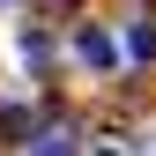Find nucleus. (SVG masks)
I'll use <instances>...</instances> for the list:
<instances>
[{
  "instance_id": "1",
  "label": "nucleus",
  "mask_w": 156,
  "mask_h": 156,
  "mask_svg": "<svg viewBox=\"0 0 156 156\" xmlns=\"http://www.w3.org/2000/svg\"><path fill=\"white\" fill-rule=\"evenodd\" d=\"M74 52H82L89 67H119V45H112L104 30H82V37H74Z\"/></svg>"
},
{
  "instance_id": "2",
  "label": "nucleus",
  "mask_w": 156,
  "mask_h": 156,
  "mask_svg": "<svg viewBox=\"0 0 156 156\" xmlns=\"http://www.w3.org/2000/svg\"><path fill=\"white\" fill-rule=\"evenodd\" d=\"M126 52H134V60H156V23H134V37H126Z\"/></svg>"
}]
</instances>
